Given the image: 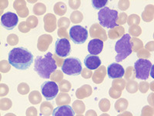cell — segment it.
<instances>
[{
    "label": "cell",
    "mask_w": 154,
    "mask_h": 116,
    "mask_svg": "<svg viewBox=\"0 0 154 116\" xmlns=\"http://www.w3.org/2000/svg\"><path fill=\"white\" fill-rule=\"evenodd\" d=\"M34 61L32 53L24 47H16L9 54V63L19 70H26Z\"/></svg>",
    "instance_id": "6da1fadb"
},
{
    "label": "cell",
    "mask_w": 154,
    "mask_h": 116,
    "mask_svg": "<svg viewBox=\"0 0 154 116\" xmlns=\"http://www.w3.org/2000/svg\"><path fill=\"white\" fill-rule=\"evenodd\" d=\"M57 69L53 54L47 52L44 55H38L34 61V71L42 79H49Z\"/></svg>",
    "instance_id": "7a4b0ae2"
},
{
    "label": "cell",
    "mask_w": 154,
    "mask_h": 116,
    "mask_svg": "<svg viewBox=\"0 0 154 116\" xmlns=\"http://www.w3.org/2000/svg\"><path fill=\"white\" fill-rule=\"evenodd\" d=\"M133 44L131 37L129 34H124L120 39L116 42L115 50L117 53L116 56V62H120L127 58L133 52Z\"/></svg>",
    "instance_id": "3957f363"
},
{
    "label": "cell",
    "mask_w": 154,
    "mask_h": 116,
    "mask_svg": "<svg viewBox=\"0 0 154 116\" xmlns=\"http://www.w3.org/2000/svg\"><path fill=\"white\" fill-rule=\"evenodd\" d=\"M119 14L116 10L111 9L109 7H104L98 13V20L100 24L103 28H112L118 26L117 20Z\"/></svg>",
    "instance_id": "277c9868"
},
{
    "label": "cell",
    "mask_w": 154,
    "mask_h": 116,
    "mask_svg": "<svg viewBox=\"0 0 154 116\" xmlns=\"http://www.w3.org/2000/svg\"><path fill=\"white\" fill-rule=\"evenodd\" d=\"M62 71L63 73L69 76H77L80 75L82 71V63L80 60L75 57H70L66 58L62 65Z\"/></svg>",
    "instance_id": "5b68a950"
},
{
    "label": "cell",
    "mask_w": 154,
    "mask_h": 116,
    "mask_svg": "<svg viewBox=\"0 0 154 116\" xmlns=\"http://www.w3.org/2000/svg\"><path fill=\"white\" fill-rule=\"evenodd\" d=\"M152 65L149 60L139 58L134 64L136 78L142 80H146L149 78Z\"/></svg>",
    "instance_id": "8992f818"
},
{
    "label": "cell",
    "mask_w": 154,
    "mask_h": 116,
    "mask_svg": "<svg viewBox=\"0 0 154 116\" xmlns=\"http://www.w3.org/2000/svg\"><path fill=\"white\" fill-rule=\"evenodd\" d=\"M88 30L81 25H73L69 29V36L73 43L83 44L88 38Z\"/></svg>",
    "instance_id": "52a82bcc"
},
{
    "label": "cell",
    "mask_w": 154,
    "mask_h": 116,
    "mask_svg": "<svg viewBox=\"0 0 154 116\" xmlns=\"http://www.w3.org/2000/svg\"><path fill=\"white\" fill-rule=\"evenodd\" d=\"M41 92L46 100H53L59 93V86L53 81L46 82L41 85Z\"/></svg>",
    "instance_id": "ba28073f"
},
{
    "label": "cell",
    "mask_w": 154,
    "mask_h": 116,
    "mask_svg": "<svg viewBox=\"0 0 154 116\" xmlns=\"http://www.w3.org/2000/svg\"><path fill=\"white\" fill-rule=\"evenodd\" d=\"M71 52V45L67 39H58L55 44V52L61 58L67 57Z\"/></svg>",
    "instance_id": "9c48e42d"
},
{
    "label": "cell",
    "mask_w": 154,
    "mask_h": 116,
    "mask_svg": "<svg viewBox=\"0 0 154 116\" xmlns=\"http://www.w3.org/2000/svg\"><path fill=\"white\" fill-rule=\"evenodd\" d=\"M19 19L16 13L8 12L4 13L1 17V24L7 30H12L17 25Z\"/></svg>",
    "instance_id": "30bf717a"
},
{
    "label": "cell",
    "mask_w": 154,
    "mask_h": 116,
    "mask_svg": "<svg viewBox=\"0 0 154 116\" xmlns=\"http://www.w3.org/2000/svg\"><path fill=\"white\" fill-rule=\"evenodd\" d=\"M124 74L123 67L118 63H112L107 68V75L109 79H120L123 77Z\"/></svg>",
    "instance_id": "8fae6325"
},
{
    "label": "cell",
    "mask_w": 154,
    "mask_h": 116,
    "mask_svg": "<svg viewBox=\"0 0 154 116\" xmlns=\"http://www.w3.org/2000/svg\"><path fill=\"white\" fill-rule=\"evenodd\" d=\"M103 49V42L101 39H93L89 41L88 44V51L92 55L100 54Z\"/></svg>",
    "instance_id": "7c38bea8"
},
{
    "label": "cell",
    "mask_w": 154,
    "mask_h": 116,
    "mask_svg": "<svg viewBox=\"0 0 154 116\" xmlns=\"http://www.w3.org/2000/svg\"><path fill=\"white\" fill-rule=\"evenodd\" d=\"M84 64L87 69L90 70H96L101 65V60L97 55H88L84 59Z\"/></svg>",
    "instance_id": "4fadbf2b"
},
{
    "label": "cell",
    "mask_w": 154,
    "mask_h": 116,
    "mask_svg": "<svg viewBox=\"0 0 154 116\" xmlns=\"http://www.w3.org/2000/svg\"><path fill=\"white\" fill-rule=\"evenodd\" d=\"M75 112L71 106H59L53 110V116H74Z\"/></svg>",
    "instance_id": "5bb4252c"
},
{
    "label": "cell",
    "mask_w": 154,
    "mask_h": 116,
    "mask_svg": "<svg viewBox=\"0 0 154 116\" xmlns=\"http://www.w3.org/2000/svg\"><path fill=\"white\" fill-rule=\"evenodd\" d=\"M108 3V0H93L92 1V5L95 9H102L106 7V5Z\"/></svg>",
    "instance_id": "9a60e30c"
}]
</instances>
